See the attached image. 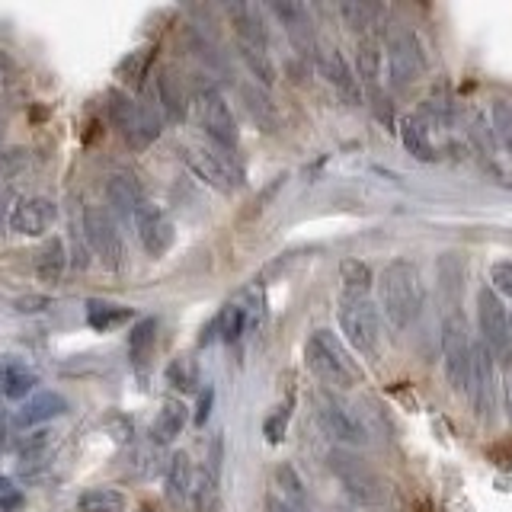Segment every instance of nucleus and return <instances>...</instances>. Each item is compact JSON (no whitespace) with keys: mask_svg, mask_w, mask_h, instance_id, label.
<instances>
[{"mask_svg":"<svg viewBox=\"0 0 512 512\" xmlns=\"http://www.w3.org/2000/svg\"><path fill=\"white\" fill-rule=\"evenodd\" d=\"M13 80H16V68H13V61H10L4 52H0V90L10 87Z\"/></svg>","mask_w":512,"mask_h":512,"instance_id":"obj_44","label":"nucleus"},{"mask_svg":"<svg viewBox=\"0 0 512 512\" xmlns=\"http://www.w3.org/2000/svg\"><path fill=\"white\" fill-rule=\"evenodd\" d=\"M266 512H308V509H301V506L285 503L282 496H269V500H266Z\"/></svg>","mask_w":512,"mask_h":512,"instance_id":"obj_46","label":"nucleus"},{"mask_svg":"<svg viewBox=\"0 0 512 512\" xmlns=\"http://www.w3.org/2000/svg\"><path fill=\"white\" fill-rule=\"evenodd\" d=\"M167 381L183 394H199V365L192 362L189 356L173 359L170 368H167Z\"/></svg>","mask_w":512,"mask_h":512,"instance_id":"obj_35","label":"nucleus"},{"mask_svg":"<svg viewBox=\"0 0 512 512\" xmlns=\"http://www.w3.org/2000/svg\"><path fill=\"white\" fill-rule=\"evenodd\" d=\"M503 301H512V260H496L490 266V282H487Z\"/></svg>","mask_w":512,"mask_h":512,"instance_id":"obj_40","label":"nucleus"},{"mask_svg":"<svg viewBox=\"0 0 512 512\" xmlns=\"http://www.w3.org/2000/svg\"><path fill=\"white\" fill-rule=\"evenodd\" d=\"M106 196H109V205L116 208V212H119L122 218L132 221L135 205L144 199V189H141V183L135 180L132 173H125V170H122V173H112V176H109Z\"/></svg>","mask_w":512,"mask_h":512,"instance_id":"obj_21","label":"nucleus"},{"mask_svg":"<svg viewBox=\"0 0 512 512\" xmlns=\"http://www.w3.org/2000/svg\"><path fill=\"white\" fill-rule=\"evenodd\" d=\"M285 426H288V407H279V410L266 420V426H263L266 442H269V445H279L282 436H285Z\"/></svg>","mask_w":512,"mask_h":512,"instance_id":"obj_41","label":"nucleus"},{"mask_svg":"<svg viewBox=\"0 0 512 512\" xmlns=\"http://www.w3.org/2000/svg\"><path fill=\"white\" fill-rule=\"evenodd\" d=\"M186 420H189V413H186V404H183L180 397L164 400V407H160V413L154 416V423H151V436H154V442H157V445L173 442V439L183 432Z\"/></svg>","mask_w":512,"mask_h":512,"instance_id":"obj_23","label":"nucleus"},{"mask_svg":"<svg viewBox=\"0 0 512 512\" xmlns=\"http://www.w3.org/2000/svg\"><path fill=\"white\" fill-rule=\"evenodd\" d=\"M304 365H308V372L320 381L327 384V388H336V391H349L362 384V365L352 359L349 346L336 336L333 330H314L308 336V343H304Z\"/></svg>","mask_w":512,"mask_h":512,"instance_id":"obj_2","label":"nucleus"},{"mask_svg":"<svg viewBox=\"0 0 512 512\" xmlns=\"http://www.w3.org/2000/svg\"><path fill=\"white\" fill-rule=\"evenodd\" d=\"M477 333L480 343L496 359V365L512 368V333H509V311L506 301L493 292L490 285H480L477 292Z\"/></svg>","mask_w":512,"mask_h":512,"instance_id":"obj_7","label":"nucleus"},{"mask_svg":"<svg viewBox=\"0 0 512 512\" xmlns=\"http://www.w3.org/2000/svg\"><path fill=\"white\" fill-rule=\"evenodd\" d=\"M0 381H4V394L10 397V400H23L32 388H36V375L32 372H26V368H7L4 375H0Z\"/></svg>","mask_w":512,"mask_h":512,"instance_id":"obj_39","label":"nucleus"},{"mask_svg":"<svg viewBox=\"0 0 512 512\" xmlns=\"http://www.w3.org/2000/svg\"><path fill=\"white\" fill-rule=\"evenodd\" d=\"M317 423L324 429V436L333 439L336 445L343 448H362L368 445V429L352 413L340 397L330 394V391H320L317 394Z\"/></svg>","mask_w":512,"mask_h":512,"instance_id":"obj_11","label":"nucleus"},{"mask_svg":"<svg viewBox=\"0 0 512 512\" xmlns=\"http://www.w3.org/2000/svg\"><path fill=\"white\" fill-rule=\"evenodd\" d=\"M439 292L445 298V311H455L464 295V260L458 253H445L439 260Z\"/></svg>","mask_w":512,"mask_h":512,"instance_id":"obj_24","label":"nucleus"},{"mask_svg":"<svg viewBox=\"0 0 512 512\" xmlns=\"http://www.w3.org/2000/svg\"><path fill=\"white\" fill-rule=\"evenodd\" d=\"M141 512H151V509H141Z\"/></svg>","mask_w":512,"mask_h":512,"instance_id":"obj_50","label":"nucleus"},{"mask_svg":"<svg viewBox=\"0 0 512 512\" xmlns=\"http://www.w3.org/2000/svg\"><path fill=\"white\" fill-rule=\"evenodd\" d=\"M180 154H183V164L196 173L205 186H212L218 192H237L244 186V167H240L234 151H221L215 144H205V141H186Z\"/></svg>","mask_w":512,"mask_h":512,"instance_id":"obj_3","label":"nucleus"},{"mask_svg":"<svg viewBox=\"0 0 512 512\" xmlns=\"http://www.w3.org/2000/svg\"><path fill=\"white\" fill-rule=\"evenodd\" d=\"M327 464H330L333 477L340 480L343 493L352 503H359L365 509H375L388 500V484H384V480L368 468L359 455H352L349 448H333Z\"/></svg>","mask_w":512,"mask_h":512,"instance_id":"obj_4","label":"nucleus"},{"mask_svg":"<svg viewBox=\"0 0 512 512\" xmlns=\"http://www.w3.org/2000/svg\"><path fill=\"white\" fill-rule=\"evenodd\" d=\"M192 106H196V122H199L202 132H205V138L212 141L215 148H221V151H237L240 128H237V119H234L231 106L224 103V96L215 87L205 84L196 93Z\"/></svg>","mask_w":512,"mask_h":512,"instance_id":"obj_8","label":"nucleus"},{"mask_svg":"<svg viewBox=\"0 0 512 512\" xmlns=\"http://www.w3.org/2000/svg\"><path fill=\"white\" fill-rule=\"evenodd\" d=\"M132 224H135V231H138L141 247L148 250V253L154 256V260H157V256H164V253L173 247V240H176L173 221L167 218L164 208L154 205L148 196H144V199L135 205V212H132Z\"/></svg>","mask_w":512,"mask_h":512,"instance_id":"obj_14","label":"nucleus"},{"mask_svg":"<svg viewBox=\"0 0 512 512\" xmlns=\"http://www.w3.org/2000/svg\"><path fill=\"white\" fill-rule=\"evenodd\" d=\"M84 231H87V247L96 253L109 272H119L125 266V244L119 234V221L112 218L106 205H90L84 212Z\"/></svg>","mask_w":512,"mask_h":512,"instance_id":"obj_10","label":"nucleus"},{"mask_svg":"<svg viewBox=\"0 0 512 512\" xmlns=\"http://www.w3.org/2000/svg\"><path fill=\"white\" fill-rule=\"evenodd\" d=\"M340 330L352 352L362 359L381 356V311L372 298H343L340 301Z\"/></svg>","mask_w":512,"mask_h":512,"instance_id":"obj_5","label":"nucleus"},{"mask_svg":"<svg viewBox=\"0 0 512 512\" xmlns=\"http://www.w3.org/2000/svg\"><path fill=\"white\" fill-rule=\"evenodd\" d=\"M128 500L122 490L112 487H96L80 496V512H125Z\"/></svg>","mask_w":512,"mask_h":512,"instance_id":"obj_32","label":"nucleus"},{"mask_svg":"<svg viewBox=\"0 0 512 512\" xmlns=\"http://www.w3.org/2000/svg\"><path fill=\"white\" fill-rule=\"evenodd\" d=\"M154 333H157V320H141L132 330V340H128V352H132L135 362H148L151 349H154Z\"/></svg>","mask_w":512,"mask_h":512,"instance_id":"obj_38","label":"nucleus"},{"mask_svg":"<svg viewBox=\"0 0 512 512\" xmlns=\"http://www.w3.org/2000/svg\"><path fill=\"white\" fill-rule=\"evenodd\" d=\"M314 64H317L320 77H324L327 84L336 93H340L349 106H359L362 103V84H359L356 71L349 68V61L343 58V52H336V48H320Z\"/></svg>","mask_w":512,"mask_h":512,"instance_id":"obj_16","label":"nucleus"},{"mask_svg":"<svg viewBox=\"0 0 512 512\" xmlns=\"http://www.w3.org/2000/svg\"><path fill=\"white\" fill-rule=\"evenodd\" d=\"M340 279H343V288L349 298H368V288L375 282L372 269H368V263H362V260H343Z\"/></svg>","mask_w":512,"mask_h":512,"instance_id":"obj_31","label":"nucleus"},{"mask_svg":"<svg viewBox=\"0 0 512 512\" xmlns=\"http://www.w3.org/2000/svg\"><path fill=\"white\" fill-rule=\"evenodd\" d=\"M125 320H132V308H122V304H106V301H90L87 304V324L93 330H100V333L125 324Z\"/></svg>","mask_w":512,"mask_h":512,"instance_id":"obj_30","label":"nucleus"},{"mask_svg":"<svg viewBox=\"0 0 512 512\" xmlns=\"http://www.w3.org/2000/svg\"><path fill=\"white\" fill-rule=\"evenodd\" d=\"M240 96H244V106L250 112V119L260 125L263 132H276V109H272L269 96L260 87H253V84L240 87Z\"/></svg>","mask_w":512,"mask_h":512,"instance_id":"obj_28","label":"nucleus"},{"mask_svg":"<svg viewBox=\"0 0 512 512\" xmlns=\"http://www.w3.org/2000/svg\"><path fill=\"white\" fill-rule=\"evenodd\" d=\"M224 10H228L231 23H234L237 45H250V48H263V52H269V29H266V20L260 10L253 4H228Z\"/></svg>","mask_w":512,"mask_h":512,"instance_id":"obj_19","label":"nucleus"},{"mask_svg":"<svg viewBox=\"0 0 512 512\" xmlns=\"http://www.w3.org/2000/svg\"><path fill=\"white\" fill-rule=\"evenodd\" d=\"M68 269V253H64V244L58 237H52L48 244L39 250V260H36V272L42 282H58Z\"/></svg>","mask_w":512,"mask_h":512,"instance_id":"obj_29","label":"nucleus"},{"mask_svg":"<svg viewBox=\"0 0 512 512\" xmlns=\"http://www.w3.org/2000/svg\"><path fill=\"white\" fill-rule=\"evenodd\" d=\"M356 77L359 84L368 87V90H378L381 84V71H384V52L375 39H362L359 48H356Z\"/></svg>","mask_w":512,"mask_h":512,"instance_id":"obj_25","label":"nucleus"},{"mask_svg":"<svg viewBox=\"0 0 512 512\" xmlns=\"http://www.w3.org/2000/svg\"><path fill=\"white\" fill-rule=\"evenodd\" d=\"M212 404H215V388H199V404H196V426H205L208 416H212Z\"/></svg>","mask_w":512,"mask_h":512,"instance_id":"obj_42","label":"nucleus"},{"mask_svg":"<svg viewBox=\"0 0 512 512\" xmlns=\"http://www.w3.org/2000/svg\"><path fill=\"white\" fill-rule=\"evenodd\" d=\"M400 141H404V148L416 160H423V164L436 160V144H432V132H429V125L420 116H416V112H410V116L400 119Z\"/></svg>","mask_w":512,"mask_h":512,"instance_id":"obj_22","label":"nucleus"},{"mask_svg":"<svg viewBox=\"0 0 512 512\" xmlns=\"http://www.w3.org/2000/svg\"><path fill=\"white\" fill-rule=\"evenodd\" d=\"M276 487L282 490L285 503L308 509V490H304V480L298 477V471L292 468V464H279L276 468Z\"/></svg>","mask_w":512,"mask_h":512,"instance_id":"obj_34","label":"nucleus"},{"mask_svg":"<svg viewBox=\"0 0 512 512\" xmlns=\"http://www.w3.org/2000/svg\"><path fill=\"white\" fill-rule=\"evenodd\" d=\"M64 410H68V400H64L61 394L55 391H36L32 397L23 400L20 410H13V429H26V426H39V423H48L55 420V416H61Z\"/></svg>","mask_w":512,"mask_h":512,"instance_id":"obj_18","label":"nucleus"},{"mask_svg":"<svg viewBox=\"0 0 512 512\" xmlns=\"http://www.w3.org/2000/svg\"><path fill=\"white\" fill-rule=\"evenodd\" d=\"M439 346H442V365H445L448 384H452V391L464 394V388H468V372H471L474 336H471V327H468V320H464L461 308L442 314Z\"/></svg>","mask_w":512,"mask_h":512,"instance_id":"obj_6","label":"nucleus"},{"mask_svg":"<svg viewBox=\"0 0 512 512\" xmlns=\"http://www.w3.org/2000/svg\"><path fill=\"white\" fill-rule=\"evenodd\" d=\"M10 426H13V413H7L4 407H0V439H7Z\"/></svg>","mask_w":512,"mask_h":512,"instance_id":"obj_48","label":"nucleus"},{"mask_svg":"<svg viewBox=\"0 0 512 512\" xmlns=\"http://www.w3.org/2000/svg\"><path fill=\"white\" fill-rule=\"evenodd\" d=\"M490 132L500 141V148L512 157V103L509 100L490 103Z\"/></svg>","mask_w":512,"mask_h":512,"instance_id":"obj_33","label":"nucleus"},{"mask_svg":"<svg viewBox=\"0 0 512 512\" xmlns=\"http://www.w3.org/2000/svg\"><path fill=\"white\" fill-rule=\"evenodd\" d=\"M426 74V52L413 29H397L388 36V84L391 90H410Z\"/></svg>","mask_w":512,"mask_h":512,"instance_id":"obj_9","label":"nucleus"},{"mask_svg":"<svg viewBox=\"0 0 512 512\" xmlns=\"http://www.w3.org/2000/svg\"><path fill=\"white\" fill-rule=\"evenodd\" d=\"M208 336L202 343L212 340V333L221 336V343H234L240 336H247V320H244V311H240V304H228V308H221V314L215 317V324L205 330Z\"/></svg>","mask_w":512,"mask_h":512,"instance_id":"obj_27","label":"nucleus"},{"mask_svg":"<svg viewBox=\"0 0 512 512\" xmlns=\"http://www.w3.org/2000/svg\"><path fill=\"white\" fill-rule=\"evenodd\" d=\"M503 400H506V420L512 426V368H509V375H506V388H503Z\"/></svg>","mask_w":512,"mask_h":512,"instance_id":"obj_47","label":"nucleus"},{"mask_svg":"<svg viewBox=\"0 0 512 512\" xmlns=\"http://www.w3.org/2000/svg\"><path fill=\"white\" fill-rule=\"evenodd\" d=\"M48 304H52V298H45V295H26L13 304L16 311H23V314H36V311H45Z\"/></svg>","mask_w":512,"mask_h":512,"instance_id":"obj_43","label":"nucleus"},{"mask_svg":"<svg viewBox=\"0 0 512 512\" xmlns=\"http://www.w3.org/2000/svg\"><path fill=\"white\" fill-rule=\"evenodd\" d=\"M0 509H4V512H16V509H23V493H16V490L10 487L4 496H0Z\"/></svg>","mask_w":512,"mask_h":512,"instance_id":"obj_45","label":"nucleus"},{"mask_svg":"<svg viewBox=\"0 0 512 512\" xmlns=\"http://www.w3.org/2000/svg\"><path fill=\"white\" fill-rule=\"evenodd\" d=\"M237 48H240V58L247 61L250 74L260 80L263 87L276 84V64H272L269 52H263V48H250V45H237Z\"/></svg>","mask_w":512,"mask_h":512,"instance_id":"obj_36","label":"nucleus"},{"mask_svg":"<svg viewBox=\"0 0 512 512\" xmlns=\"http://www.w3.org/2000/svg\"><path fill=\"white\" fill-rule=\"evenodd\" d=\"M58 221V205L45 196H26L16 202L10 215V228L16 234L26 237H42L45 231H52V224Z\"/></svg>","mask_w":512,"mask_h":512,"instance_id":"obj_17","label":"nucleus"},{"mask_svg":"<svg viewBox=\"0 0 512 512\" xmlns=\"http://www.w3.org/2000/svg\"><path fill=\"white\" fill-rule=\"evenodd\" d=\"M509 333H512V314H509Z\"/></svg>","mask_w":512,"mask_h":512,"instance_id":"obj_49","label":"nucleus"},{"mask_svg":"<svg viewBox=\"0 0 512 512\" xmlns=\"http://www.w3.org/2000/svg\"><path fill=\"white\" fill-rule=\"evenodd\" d=\"M378 311L394 330H410L426 314V282L410 260H391L378 276Z\"/></svg>","mask_w":512,"mask_h":512,"instance_id":"obj_1","label":"nucleus"},{"mask_svg":"<svg viewBox=\"0 0 512 512\" xmlns=\"http://www.w3.org/2000/svg\"><path fill=\"white\" fill-rule=\"evenodd\" d=\"M109 112H112V122L119 125V132H122L128 148L144 151V148H151V144L157 141L160 122H157V116L148 106L128 100V96H112Z\"/></svg>","mask_w":512,"mask_h":512,"instance_id":"obj_13","label":"nucleus"},{"mask_svg":"<svg viewBox=\"0 0 512 512\" xmlns=\"http://www.w3.org/2000/svg\"><path fill=\"white\" fill-rule=\"evenodd\" d=\"M381 13H384V7H378V4H343L340 7V16L352 32H368L381 20Z\"/></svg>","mask_w":512,"mask_h":512,"instance_id":"obj_37","label":"nucleus"},{"mask_svg":"<svg viewBox=\"0 0 512 512\" xmlns=\"http://www.w3.org/2000/svg\"><path fill=\"white\" fill-rule=\"evenodd\" d=\"M464 394H468L477 420L490 423L496 413V359L480 340H474V349H471V372H468V388H464Z\"/></svg>","mask_w":512,"mask_h":512,"instance_id":"obj_12","label":"nucleus"},{"mask_svg":"<svg viewBox=\"0 0 512 512\" xmlns=\"http://www.w3.org/2000/svg\"><path fill=\"white\" fill-rule=\"evenodd\" d=\"M272 16L282 23L288 42L295 45V52L301 58H317L320 45H317V32H314V23H311V13L304 4H285V0H276V4H269Z\"/></svg>","mask_w":512,"mask_h":512,"instance_id":"obj_15","label":"nucleus"},{"mask_svg":"<svg viewBox=\"0 0 512 512\" xmlns=\"http://www.w3.org/2000/svg\"><path fill=\"white\" fill-rule=\"evenodd\" d=\"M192 477H196V471H192V461L186 452H176L167 464V477H164V484H167V496L173 503H183L186 496L192 493Z\"/></svg>","mask_w":512,"mask_h":512,"instance_id":"obj_26","label":"nucleus"},{"mask_svg":"<svg viewBox=\"0 0 512 512\" xmlns=\"http://www.w3.org/2000/svg\"><path fill=\"white\" fill-rule=\"evenodd\" d=\"M154 90H157V100H160V109H164V116L170 122H183L186 112H189V96L180 84V77H176L173 71H160Z\"/></svg>","mask_w":512,"mask_h":512,"instance_id":"obj_20","label":"nucleus"}]
</instances>
